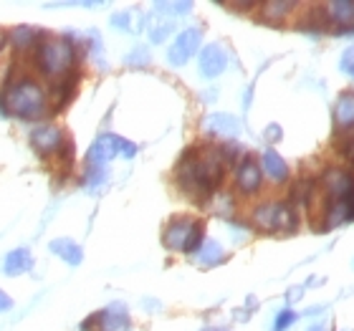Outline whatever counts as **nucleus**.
<instances>
[{
  "instance_id": "f8f14e48",
  "label": "nucleus",
  "mask_w": 354,
  "mask_h": 331,
  "mask_svg": "<svg viewBox=\"0 0 354 331\" xmlns=\"http://www.w3.org/2000/svg\"><path fill=\"white\" fill-rule=\"evenodd\" d=\"M334 119H337V129L339 132H352L354 129V94H344L334 109Z\"/></svg>"
},
{
  "instance_id": "2eb2a0df",
  "label": "nucleus",
  "mask_w": 354,
  "mask_h": 331,
  "mask_svg": "<svg viewBox=\"0 0 354 331\" xmlns=\"http://www.w3.org/2000/svg\"><path fill=\"white\" fill-rule=\"evenodd\" d=\"M326 18L332 23H342L344 28H354V3H332V6H326Z\"/></svg>"
},
{
  "instance_id": "f3484780",
  "label": "nucleus",
  "mask_w": 354,
  "mask_h": 331,
  "mask_svg": "<svg viewBox=\"0 0 354 331\" xmlns=\"http://www.w3.org/2000/svg\"><path fill=\"white\" fill-rule=\"evenodd\" d=\"M263 169H266V175L271 177L273 182H283V180L288 177L286 162H283L276 152H266V155H263Z\"/></svg>"
},
{
  "instance_id": "4be33fe9",
  "label": "nucleus",
  "mask_w": 354,
  "mask_h": 331,
  "mask_svg": "<svg viewBox=\"0 0 354 331\" xmlns=\"http://www.w3.org/2000/svg\"><path fill=\"white\" fill-rule=\"evenodd\" d=\"M344 155H347L349 160H352V162H354V140H349V144H347V147H344Z\"/></svg>"
},
{
  "instance_id": "5701e85b",
  "label": "nucleus",
  "mask_w": 354,
  "mask_h": 331,
  "mask_svg": "<svg viewBox=\"0 0 354 331\" xmlns=\"http://www.w3.org/2000/svg\"><path fill=\"white\" fill-rule=\"evenodd\" d=\"M114 26H127V15H114Z\"/></svg>"
},
{
  "instance_id": "393cba45",
  "label": "nucleus",
  "mask_w": 354,
  "mask_h": 331,
  "mask_svg": "<svg viewBox=\"0 0 354 331\" xmlns=\"http://www.w3.org/2000/svg\"><path fill=\"white\" fill-rule=\"evenodd\" d=\"M210 331H215V329H210Z\"/></svg>"
},
{
  "instance_id": "f03ea898",
  "label": "nucleus",
  "mask_w": 354,
  "mask_h": 331,
  "mask_svg": "<svg viewBox=\"0 0 354 331\" xmlns=\"http://www.w3.org/2000/svg\"><path fill=\"white\" fill-rule=\"evenodd\" d=\"M48 94L33 79H15L0 91V114L38 122L48 114Z\"/></svg>"
},
{
  "instance_id": "ddd939ff",
  "label": "nucleus",
  "mask_w": 354,
  "mask_h": 331,
  "mask_svg": "<svg viewBox=\"0 0 354 331\" xmlns=\"http://www.w3.org/2000/svg\"><path fill=\"white\" fill-rule=\"evenodd\" d=\"M51 253L61 256L68 265H79V263H82V258H84L82 248H79V245H76L74 240H68V238L53 240V243H51Z\"/></svg>"
},
{
  "instance_id": "aec40b11",
  "label": "nucleus",
  "mask_w": 354,
  "mask_h": 331,
  "mask_svg": "<svg viewBox=\"0 0 354 331\" xmlns=\"http://www.w3.org/2000/svg\"><path fill=\"white\" fill-rule=\"evenodd\" d=\"M294 319H296V316L291 314V311H283V314L279 316V321H276V331H283L288 324H291V321H294Z\"/></svg>"
},
{
  "instance_id": "9d476101",
  "label": "nucleus",
  "mask_w": 354,
  "mask_h": 331,
  "mask_svg": "<svg viewBox=\"0 0 354 331\" xmlns=\"http://www.w3.org/2000/svg\"><path fill=\"white\" fill-rule=\"evenodd\" d=\"M198 44H200V30L198 28H190V30H185V33H180V36H177V41L172 44V48H170V64H175V66L185 64V61L195 53Z\"/></svg>"
},
{
  "instance_id": "0eeeda50",
  "label": "nucleus",
  "mask_w": 354,
  "mask_h": 331,
  "mask_svg": "<svg viewBox=\"0 0 354 331\" xmlns=\"http://www.w3.org/2000/svg\"><path fill=\"white\" fill-rule=\"evenodd\" d=\"M30 144H33V149H36L41 157L59 155L61 147L66 144V137H64V132H61L59 126L44 124V126H38L36 132L30 134Z\"/></svg>"
},
{
  "instance_id": "6ab92c4d",
  "label": "nucleus",
  "mask_w": 354,
  "mask_h": 331,
  "mask_svg": "<svg viewBox=\"0 0 354 331\" xmlns=\"http://www.w3.org/2000/svg\"><path fill=\"white\" fill-rule=\"evenodd\" d=\"M291 10H294V3H268V6H263L266 21H283V18H288Z\"/></svg>"
},
{
  "instance_id": "412c9836",
  "label": "nucleus",
  "mask_w": 354,
  "mask_h": 331,
  "mask_svg": "<svg viewBox=\"0 0 354 331\" xmlns=\"http://www.w3.org/2000/svg\"><path fill=\"white\" fill-rule=\"evenodd\" d=\"M13 309V301H10V296L6 291H0V311H10Z\"/></svg>"
},
{
  "instance_id": "a211bd4d",
  "label": "nucleus",
  "mask_w": 354,
  "mask_h": 331,
  "mask_svg": "<svg viewBox=\"0 0 354 331\" xmlns=\"http://www.w3.org/2000/svg\"><path fill=\"white\" fill-rule=\"evenodd\" d=\"M223 256H225V250L218 240H203V245L198 248V263L200 265H215L221 263Z\"/></svg>"
},
{
  "instance_id": "4468645a",
  "label": "nucleus",
  "mask_w": 354,
  "mask_h": 331,
  "mask_svg": "<svg viewBox=\"0 0 354 331\" xmlns=\"http://www.w3.org/2000/svg\"><path fill=\"white\" fill-rule=\"evenodd\" d=\"M207 132L218 134V137H236L238 134V124L236 119L228 117V114H215V117L207 119Z\"/></svg>"
},
{
  "instance_id": "20e7f679",
  "label": "nucleus",
  "mask_w": 354,
  "mask_h": 331,
  "mask_svg": "<svg viewBox=\"0 0 354 331\" xmlns=\"http://www.w3.org/2000/svg\"><path fill=\"white\" fill-rule=\"evenodd\" d=\"M253 223L268 233H294L299 225V215L294 205L286 202H263L253 210Z\"/></svg>"
},
{
  "instance_id": "6e6552de",
  "label": "nucleus",
  "mask_w": 354,
  "mask_h": 331,
  "mask_svg": "<svg viewBox=\"0 0 354 331\" xmlns=\"http://www.w3.org/2000/svg\"><path fill=\"white\" fill-rule=\"evenodd\" d=\"M261 185H263V169H261V164L253 157H243L236 169V187L243 195H253V192L261 190Z\"/></svg>"
},
{
  "instance_id": "423d86ee",
  "label": "nucleus",
  "mask_w": 354,
  "mask_h": 331,
  "mask_svg": "<svg viewBox=\"0 0 354 331\" xmlns=\"http://www.w3.org/2000/svg\"><path fill=\"white\" fill-rule=\"evenodd\" d=\"M319 185H322V190H324V195H326L329 202H334V200H344V198H349V195H354V175L344 167L326 169L324 175H322V180H319Z\"/></svg>"
},
{
  "instance_id": "7ed1b4c3",
  "label": "nucleus",
  "mask_w": 354,
  "mask_h": 331,
  "mask_svg": "<svg viewBox=\"0 0 354 331\" xmlns=\"http://www.w3.org/2000/svg\"><path fill=\"white\" fill-rule=\"evenodd\" d=\"M74 61H76V51H74V44L68 41V38H44L41 44L36 46V64L38 68L44 71L46 76H66L71 68H74Z\"/></svg>"
},
{
  "instance_id": "39448f33",
  "label": "nucleus",
  "mask_w": 354,
  "mask_h": 331,
  "mask_svg": "<svg viewBox=\"0 0 354 331\" xmlns=\"http://www.w3.org/2000/svg\"><path fill=\"white\" fill-rule=\"evenodd\" d=\"M203 236H205V225L195 218H175L165 230V245L172 250H183V253H192L203 245Z\"/></svg>"
},
{
  "instance_id": "b1692460",
  "label": "nucleus",
  "mask_w": 354,
  "mask_h": 331,
  "mask_svg": "<svg viewBox=\"0 0 354 331\" xmlns=\"http://www.w3.org/2000/svg\"><path fill=\"white\" fill-rule=\"evenodd\" d=\"M3 41H6V36H3V30H0V48H3Z\"/></svg>"
},
{
  "instance_id": "1a4fd4ad",
  "label": "nucleus",
  "mask_w": 354,
  "mask_h": 331,
  "mask_svg": "<svg viewBox=\"0 0 354 331\" xmlns=\"http://www.w3.org/2000/svg\"><path fill=\"white\" fill-rule=\"evenodd\" d=\"M225 66H228V56H225V51H223L218 44L207 46L205 51L200 53V71H203V76H207V79L221 76L223 71H225Z\"/></svg>"
},
{
  "instance_id": "dca6fc26",
  "label": "nucleus",
  "mask_w": 354,
  "mask_h": 331,
  "mask_svg": "<svg viewBox=\"0 0 354 331\" xmlns=\"http://www.w3.org/2000/svg\"><path fill=\"white\" fill-rule=\"evenodd\" d=\"M10 41H13L15 48H21V51H28V48H36L41 44V33L36 28H30V26H21V28H15L10 33Z\"/></svg>"
},
{
  "instance_id": "9b49d317",
  "label": "nucleus",
  "mask_w": 354,
  "mask_h": 331,
  "mask_svg": "<svg viewBox=\"0 0 354 331\" xmlns=\"http://www.w3.org/2000/svg\"><path fill=\"white\" fill-rule=\"evenodd\" d=\"M33 268V256H30L26 248H15L6 256V263H3V271L8 276H21V273H28Z\"/></svg>"
},
{
  "instance_id": "f257e3e1",
  "label": "nucleus",
  "mask_w": 354,
  "mask_h": 331,
  "mask_svg": "<svg viewBox=\"0 0 354 331\" xmlns=\"http://www.w3.org/2000/svg\"><path fill=\"white\" fill-rule=\"evenodd\" d=\"M230 149L225 147H190L180 157L175 169L177 185L185 195H190L195 202H205L215 192V187L223 182L225 167H228Z\"/></svg>"
}]
</instances>
